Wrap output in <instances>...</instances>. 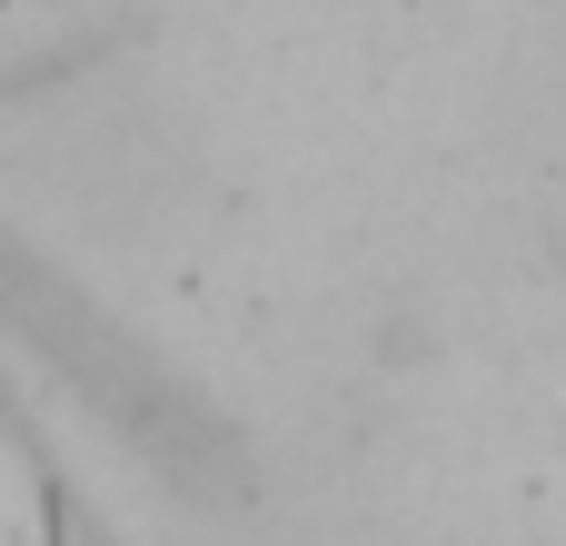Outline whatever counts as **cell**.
<instances>
[{"label": "cell", "mask_w": 566, "mask_h": 546, "mask_svg": "<svg viewBox=\"0 0 566 546\" xmlns=\"http://www.w3.org/2000/svg\"><path fill=\"white\" fill-rule=\"evenodd\" d=\"M10 308H20V338L80 388V408H90L139 468H159V477H169L179 497H199V507L249 497V438H239L169 358H149L99 298L60 288L40 259H20V269H10Z\"/></svg>", "instance_id": "6da1fadb"}]
</instances>
